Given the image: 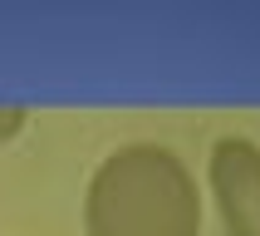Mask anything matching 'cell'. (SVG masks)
Masks as SVG:
<instances>
[{
  "label": "cell",
  "mask_w": 260,
  "mask_h": 236,
  "mask_svg": "<svg viewBox=\"0 0 260 236\" xmlns=\"http://www.w3.org/2000/svg\"><path fill=\"white\" fill-rule=\"evenodd\" d=\"M84 236H202V187L167 143H123L84 187Z\"/></svg>",
  "instance_id": "6da1fadb"
},
{
  "label": "cell",
  "mask_w": 260,
  "mask_h": 236,
  "mask_svg": "<svg viewBox=\"0 0 260 236\" xmlns=\"http://www.w3.org/2000/svg\"><path fill=\"white\" fill-rule=\"evenodd\" d=\"M206 182L226 236H260V143L226 133L206 153Z\"/></svg>",
  "instance_id": "7a4b0ae2"
},
{
  "label": "cell",
  "mask_w": 260,
  "mask_h": 236,
  "mask_svg": "<svg viewBox=\"0 0 260 236\" xmlns=\"http://www.w3.org/2000/svg\"><path fill=\"white\" fill-rule=\"evenodd\" d=\"M25 123H29V108H25V103H0V143L20 138Z\"/></svg>",
  "instance_id": "3957f363"
}]
</instances>
